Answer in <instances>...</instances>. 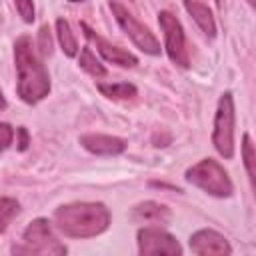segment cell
<instances>
[{
    "mask_svg": "<svg viewBox=\"0 0 256 256\" xmlns=\"http://www.w3.org/2000/svg\"><path fill=\"white\" fill-rule=\"evenodd\" d=\"M56 36H58V42H60L62 52L68 58H74L78 54V42H76V36L72 32L70 24L64 18H58L56 20Z\"/></svg>",
    "mask_w": 256,
    "mask_h": 256,
    "instance_id": "obj_15",
    "label": "cell"
},
{
    "mask_svg": "<svg viewBox=\"0 0 256 256\" xmlns=\"http://www.w3.org/2000/svg\"><path fill=\"white\" fill-rule=\"evenodd\" d=\"M14 60L18 72V96L26 104H36L50 92V76L28 36L14 42Z\"/></svg>",
    "mask_w": 256,
    "mask_h": 256,
    "instance_id": "obj_2",
    "label": "cell"
},
{
    "mask_svg": "<svg viewBox=\"0 0 256 256\" xmlns=\"http://www.w3.org/2000/svg\"><path fill=\"white\" fill-rule=\"evenodd\" d=\"M234 98L230 92H224L218 100L216 116H214V130H212V144L216 152L230 160L234 156Z\"/></svg>",
    "mask_w": 256,
    "mask_h": 256,
    "instance_id": "obj_5",
    "label": "cell"
},
{
    "mask_svg": "<svg viewBox=\"0 0 256 256\" xmlns=\"http://www.w3.org/2000/svg\"><path fill=\"white\" fill-rule=\"evenodd\" d=\"M242 160H244V168H246L248 180L254 186V178H256V168H254L256 156H254V144H252L250 134H244L242 136Z\"/></svg>",
    "mask_w": 256,
    "mask_h": 256,
    "instance_id": "obj_18",
    "label": "cell"
},
{
    "mask_svg": "<svg viewBox=\"0 0 256 256\" xmlns=\"http://www.w3.org/2000/svg\"><path fill=\"white\" fill-rule=\"evenodd\" d=\"M80 28L84 30L86 38L96 46V50L100 52V56H102L106 62H112V64L122 66V68H134V66L138 64V58H136L132 52L122 50V48H118V46H112V44L106 42L102 36H98L86 22H80Z\"/></svg>",
    "mask_w": 256,
    "mask_h": 256,
    "instance_id": "obj_10",
    "label": "cell"
},
{
    "mask_svg": "<svg viewBox=\"0 0 256 256\" xmlns=\"http://www.w3.org/2000/svg\"><path fill=\"white\" fill-rule=\"evenodd\" d=\"M186 180L204 190L210 196L216 198H230L234 192V184L228 176V172L224 170V166L212 158H204L200 162H196L194 166H190L186 170Z\"/></svg>",
    "mask_w": 256,
    "mask_h": 256,
    "instance_id": "obj_3",
    "label": "cell"
},
{
    "mask_svg": "<svg viewBox=\"0 0 256 256\" xmlns=\"http://www.w3.org/2000/svg\"><path fill=\"white\" fill-rule=\"evenodd\" d=\"M4 108H6V98H4V94L0 90V110H4Z\"/></svg>",
    "mask_w": 256,
    "mask_h": 256,
    "instance_id": "obj_23",
    "label": "cell"
},
{
    "mask_svg": "<svg viewBox=\"0 0 256 256\" xmlns=\"http://www.w3.org/2000/svg\"><path fill=\"white\" fill-rule=\"evenodd\" d=\"M80 144L84 150L96 156H118L126 150V142L110 134H84L80 136Z\"/></svg>",
    "mask_w": 256,
    "mask_h": 256,
    "instance_id": "obj_11",
    "label": "cell"
},
{
    "mask_svg": "<svg viewBox=\"0 0 256 256\" xmlns=\"http://www.w3.org/2000/svg\"><path fill=\"white\" fill-rule=\"evenodd\" d=\"M38 50L42 56H50L52 54V34H50V28L48 24H44L38 32Z\"/></svg>",
    "mask_w": 256,
    "mask_h": 256,
    "instance_id": "obj_19",
    "label": "cell"
},
{
    "mask_svg": "<svg viewBox=\"0 0 256 256\" xmlns=\"http://www.w3.org/2000/svg\"><path fill=\"white\" fill-rule=\"evenodd\" d=\"M184 8L208 38L216 36V20L206 4H202L198 0H184Z\"/></svg>",
    "mask_w": 256,
    "mask_h": 256,
    "instance_id": "obj_12",
    "label": "cell"
},
{
    "mask_svg": "<svg viewBox=\"0 0 256 256\" xmlns=\"http://www.w3.org/2000/svg\"><path fill=\"white\" fill-rule=\"evenodd\" d=\"M110 10H112V16L116 18V22H118V26L126 32V36L142 50V52H146V54H150V56H158L160 54V42L156 40V36L144 26V24H140L130 12H128V8H124L120 2H116V0H110Z\"/></svg>",
    "mask_w": 256,
    "mask_h": 256,
    "instance_id": "obj_6",
    "label": "cell"
},
{
    "mask_svg": "<svg viewBox=\"0 0 256 256\" xmlns=\"http://www.w3.org/2000/svg\"><path fill=\"white\" fill-rule=\"evenodd\" d=\"M70 2H84V0H70Z\"/></svg>",
    "mask_w": 256,
    "mask_h": 256,
    "instance_id": "obj_24",
    "label": "cell"
},
{
    "mask_svg": "<svg viewBox=\"0 0 256 256\" xmlns=\"http://www.w3.org/2000/svg\"><path fill=\"white\" fill-rule=\"evenodd\" d=\"M98 92L112 100H130L138 94V88L130 82H98Z\"/></svg>",
    "mask_w": 256,
    "mask_h": 256,
    "instance_id": "obj_14",
    "label": "cell"
},
{
    "mask_svg": "<svg viewBox=\"0 0 256 256\" xmlns=\"http://www.w3.org/2000/svg\"><path fill=\"white\" fill-rule=\"evenodd\" d=\"M248 2H250V4H254V2H256V0H248Z\"/></svg>",
    "mask_w": 256,
    "mask_h": 256,
    "instance_id": "obj_25",
    "label": "cell"
},
{
    "mask_svg": "<svg viewBox=\"0 0 256 256\" xmlns=\"http://www.w3.org/2000/svg\"><path fill=\"white\" fill-rule=\"evenodd\" d=\"M158 24L164 32V44H166V54L168 58L180 66V68H188L190 66V56H188V48H186V38H184V30L180 20L168 12L162 10L158 12Z\"/></svg>",
    "mask_w": 256,
    "mask_h": 256,
    "instance_id": "obj_7",
    "label": "cell"
},
{
    "mask_svg": "<svg viewBox=\"0 0 256 256\" xmlns=\"http://www.w3.org/2000/svg\"><path fill=\"white\" fill-rule=\"evenodd\" d=\"M78 64H80V68L82 70H86L90 76H96V78H102V76H106V68L100 64V60L92 54V50L86 46V48H82L80 50V58H78Z\"/></svg>",
    "mask_w": 256,
    "mask_h": 256,
    "instance_id": "obj_16",
    "label": "cell"
},
{
    "mask_svg": "<svg viewBox=\"0 0 256 256\" xmlns=\"http://www.w3.org/2000/svg\"><path fill=\"white\" fill-rule=\"evenodd\" d=\"M54 224L68 238H94L108 230L110 210L102 202L62 204L54 212Z\"/></svg>",
    "mask_w": 256,
    "mask_h": 256,
    "instance_id": "obj_1",
    "label": "cell"
},
{
    "mask_svg": "<svg viewBox=\"0 0 256 256\" xmlns=\"http://www.w3.org/2000/svg\"><path fill=\"white\" fill-rule=\"evenodd\" d=\"M136 238H138V252L142 256H158V254L180 256L182 254V246L178 244V240L170 232H166L158 226L140 228Z\"/></svg>",
    "mask_w": 256,
    "mask_h": 256,
    "instance_id": "obj_8",
    "label": "cell"
},
{
    "mask_svg": "<svg viewBox=\"0 0 256 256\" xmlns=\"http://www.w3.org/2000/svg\"><path fill=\"white\" fill-rule=\"evenodd\" d=\"M14 140V128L8 122H0V152H4Z\"/></svg>",
    "mask_w": 256,
    "mask_h": 256,
    "instance_id": "obj_21",
    "label": "cell"
},
{
    "mask_svg": "<svg viewBox=\"0 0 256 256\" xmlns=\"http://www.w3.org/2000/svg\"><path fill=\"white\" fill-rule=\"evenodd\" d=\"M20 212V204L18 200L10 198V196H2L0 198V234L6 232V228L10 226L12 218Z\"/></svg>",
    "mask_w": 256,
    "mask_h": 256,
    "instance_id": "obj_17",
    "label": "cell"
},
{
    "mask_svg": "<svg viewBox=\"0 0 256 256\" xmlns=\"http://www.w3.org/2000/svg\"><path fill=\"white\" fill-rule=\"evenodd\" d=\"M16 134H18V150L20 152H24L26 148H28V144H30V134H28V130L24 128V126H20L18 130H16Z\"/></svg>",
    "mask_w": 256,
    "mask_h": 256,
    "instance_id": "obj_22",
    "label": "cell"
},
{
    "mask_svg": "<svg viewBox=\"0 0 256 256\" xmlns=\"http://www.w3.org/2000/svg\"><path fill=\"white\" fill-rule=\"evenodd\" d=\"M14 4H16V10H18V14L22 16V20L26 22V24H32L34 22V2L32 0H14Z\"/></svg>",
    "mask_w": 256,
    "mask_h": 256,
    "instance_id": "obj_20",
    "label": "cell"
},
{
    "mask_svg": "<svg viewBox=\"0 0 256 256\" xmlns=\"http://www.w3.org/2000/svg\"><path fill=\"white\" fill-rule=\"evenodd\" d=\"M190 250L198 256H228L232 246L220 232L202 228L190 236Z\"/></svg>",
    "mask_w": 256,
    "mask_h": 256,
    "instance_id": "obj_9",
    "label": "cell"
},
{
    "mask_svg": "<svg viewBox=\"0 0 256 256\" xmlns=\"http://www.w3.org/2000/svg\"><path fill=\"white\" fill-rule=\"evenodd\" d=\"M132 216H134L136 220H140V222H156V224H164V222H168V218H170V210H168L164 204L146 200V202L134 206Z\"/></svg>",
    "mask_w": 256,
    "mask_h": 256,
    "instance_id": "obj_13",
    "label": "cell"
},
{
    "mask_svg": "<svg viewBox=\"0 0 256 256\" xmlns=\"http://www.w3.org/2000/svg\"><path fill=\"white\" fill-rule=\"evenodd\" d=\"M14 254H52L62 256L66 254V246L54 236L50 222L46 218L32 220L26 230L22 232V242L12 248Z\"/></svg>",
    "mask_w": 256,
    "mask_h": 256,
    "instance_id": "obj_4",
    "label": "cell"
}]
</instances>
